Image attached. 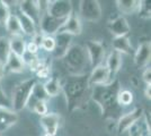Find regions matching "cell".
<instances>
[{
    "label": "cell",
    "mask_w": 151,
    "mask_h": 136,
    "mask_svg": "<svg viewBox=\"0 0 151 136\" xmlns=\"http://www.w3.org/2000/svg\"><path fill=\"white\" fill-rule=\"evenodd\" d=\"M17 18H18V22L19 24H20V28H22V32H24L25 34L27 35H34V34H36V25L34 24V22L31 20V18H28L26 15H24L23 13H20L19 12L17 15Z\"/></svg>",
    "instance_id": "603a6c76"
},
{
    "label": "cell",
    "mask_w": 151,
    "mask_h": 136,
    "mask_svg": "<svg viewBox=\"0 0 151 136\" xmlns=\"http://www.w3.org/2000/svg\"><path fill=\"white\" fill-rule=\"evenodd\" d=\"M43 136H52V135H50V134H47V133H44V135Z\"/></svg>",
    "instance_id": "60d3db41"
},
{
    "label": "cell",
    "mask_w": 151,
    "mask_h": 136,
    "mask_svg": "<svg viewBox=\"0 0 151 136\" xmlns=\"http://www.w3.org/2000/svg\"><path fill=\"white\" fill-rule=\"evenodd\" d=\"M10 53L12 52H10L9 39L6 36H0V64L1 65H6Z\"/></svg>",
    "instance_id": "4316f807"
},
{
    "label": "cell",
    "mask_w": 151,
    "mask_h": 136,
    "mask_svg": "<svg viewBox=\"0 0 151 136\" xmlns=\"http://www.w3.org/2000/svg\"><path fill=\"white\" fill-rule=\"evenodd\" d=\"M133 93L130 90H122L117 94V103L120 107L130 105L133 102Z\"/></svg>",
    "instance_id": "83f0119b"
},
{
    "label": "cell",
    "mask_w": 151,
    "mask_h": 136,
    "mask_svg": "<svg viewBox=\"0 0 151 136\" xmlns=\"http://www.w3.org/2000/svg\"><path fill=\"white\" fill-rule=\"evenodd\" d=\"M40 124L45 130V133L52 136H55L61 124V117L54 112H47L46 115L41 117Z\"/></svg>",
    "instance_id": "4fadbf2b"
},
{
    "label": "cell",
    "mask_w": 151,
    "mask_h": 136,
    "mask_svg": "<svg viewBox=\"0 0 151 136\" xmlns=\"http://www.w3.org/2000/svg\"><path fill=\"white\" fill-rule=\"evenodd\" d=\"M35 84H36V81L34 78H28L15 86V89L13 90V95L10 99L12 108L15 112H19L25 107H27V102L29 100L31 93Z\"/></svg>",
    "instance_id": "277c9868"
},
{
    "label": "cell",
    "mask_w": 151,
    "mask_h": 136,
    "mask_svg": "<svg viewBox=\"0 0 151 136\" xmlns=\"http://www.w3.org/2000/svg\"><path fill=\"white\" fill-rule=\"evenodd\" d=\"M83 48L87 52L89 64L93 68L103 64V60H104L105 55H106V49H105V45L103 42L89 40L86 42V45Z\"/></svg>",
    "instance_id": "5b68a950"
},
{
    "label": "cell",
    "mask_w": 151,
    "mask_h": 136,
    "mask_svg": "<svg viewBox=\"0 0 151 136\" xmlns=\"http://www.w3.org/2000/svg\"><path fill=\"white\" fill-rule=\"evenodd\" d=\"M0 107H4V108H10L12 107L10 99L7 97V94L5 93L1 85H0Z\"/></svg>",
    "instance_id": "d6a6232c"
},
{
    "label": "cell",
    "mask_w": 151,
    "mask_h": 136,
    "mask_svg": "<svg viewBox=\"0 0 151 136\" xmlns=\"http://www.w3.org/2000/svg\"><path fill=\"white\" fill-rule=\"evenodd\" d=\"M139 15L142 17V18H145V20H149L150 18V2L149 1H141V5H140V8H139Z\"/></svg>",
    "instance_id": "4dcf8cb0"
},
{
    "label": "cell",
    "mask_w": 151,
    "mask_h": 136,
    "mask_svg": "<svg viewBox=\"0 0 151 136\" xmlns=\"http://www.w3.org/2000/svg\"><path fill=\"white\" fill-rule=\"evenodd\" d=\"M79 14L87 22H98L101 17V7L97 0H81L79 2Z\"/></svg>",
    "instance_id": "8992f818"
},
{
    "label": "cell",
    "mask_w": 151,
    "mask_h": 136,
    "mask_svg": "<svg viewBox=\"0 0 151 136\" xmlns=\"http://www.w3.org/2000/svg\"><path fill=\"white\" fill-rule=\"evenodd\" d=\"M81 31H82L81 20L79 18V16H76L73 14H71L69 17L64 20L63 25L59 30L60 33H67V34H69L71 36H73V35H80Z\"/></svg>",
    "instance_id": "9a60e30c"
},
{
    "label": "cell",
    "mask_w": 151,
    "mask_h": 136,
    "mask_svg": "<svg viewBox=\"0 0 151 136\" xmlns=\"http://www.w3.org/2000/svg\"><path fill=\"white\" fill-rule=\"evenodd\" d=\"M117 8L124 15H131L139 12V8L141 5V1L137 0H117L116 1Z\"/></svg>",
    "instance_id": "44dd1931"
},
{
    "label": "cell",
    "mask_w": 151,
    "mask_h": 136,
    "mask_svg": "<svg viewBox=\"0 0 151 136\" xmlns=\"http://www.w3.org/2000/svg\"><path fill=\"white\" fill-rule=\"evenodd\" d=\"M9 45H10V52L18 56L20 58L24 57L26 53V42L22 35L17 36H10L9 38Z\"/></svg>",
    "instance_id": "d6986e66"
},
{
    "label": "cell",
    "mask_w": 151,
    "mask_h": 136,
    "mask_svg": "<svg viewBox=\"0 0 151 136\" xmlns=\"http://www.w3.org/2000/svg\"><path fill=\"white\" fill-rule=\"evenodd\" d=\"M47 100H49V97H47L46 93H45L43 85L36 83L35 86H34V89H33V91H32L29 100H28V102H27V105L32 109L36 102H40V101H45V102H46Z\"/></svg>",
    "instance_id": "7402d4cb"
},
{
    "label": "cell",
    "mask_w": 151,
    "mask_h": 136,
    "mask_svg": "<svg viewBox=\"0 0 151 136\" xmlns=\"http://www.w3.org/2000/svg\"><path fill=\"white\" fill-rule=\"evenodd\" d=\"M114 78H112L108 69L105 65H99L93 68L91 73L88 75V83L89 86H95V85H104L109 82H112Z\"/></svg>",
    "instance_id": "30bf717a"
},
{
    "label": "cell",
    "mask_w": 151,
    "mask_h": 136,
    "mask_svg": "<svg viewBox=\"0 0 151 136\" xmlns=\"http://www.w3.org/2000/svg\"><path fill=\"white\" fill-rule=\"evenodd\" d=\"M19 8H20V13L26 15L28 18H31L35 25L40 24L41 22V17H42V13L40 10V6H38V1H34V0H24L19 2Z\"/></svg>",
    "instance_id": "7c38bea8"
},
{
    "label": "cell",
    "mask_w": 151,
    "mask_h": 136,
    "mask_svg": "<svg viewBox=\"0 0 151 136\" xmlns=\"http://www.w3.org/2000/svg\"><path fill=\"white\" fill-rule=\"evenodd\" d=\"M113 50L119 53H125L130 55L132 52V44L130 42V39L127 36H120V38H114L112 41Z\"/></svg>",
    "instance_id": "ffe728a7"
},
{
    "label": "cell",
    "mask_w": 151,
    "mask_h": 136,
    "mask_svg": "<svg viewBox=\"0 0 151 136\" xmlns=\"http://www.w3.org/2000/svg\"><path fill=\"white\" fill-rule=\"evenodd\" d=\"M32 110L34 111L35 113H37L40 116H44L47 113V105H46V102L45 101H40V102H36L34 104V107L32 108Z\"/></svg>",
    "instance_id": "1f68e13d"
},
{
    "label": "cell",
    "mask_w": 151,
    "mask_h": 136,
    "mask_svg": "<svg viewBox=\"0 0 151 136\" xmlns=\"http://www.w3.org/2000/svg\"><path fill=\"white\" fill-rule=\"evenodd\" d=\"M10 16V9L5 1H0V25L5 26L7 20Z\"/></svg>",
    "instance_id": "f1b7e54d"
},
{
    "label": "cell",
    "mask_w": 151,
    "mask_h": 136,
    "mask_svg": "<svg viewBox=\"0 0 151 136\" xmlns=\"http://www.w3.org/2000/svg\"><path fill=\"white\" fill-rule=\"evenodd\" d=\"M91 87L88 83V74L70 75L61 84V92L67 99V107L70 111L80 108L90 97Z\"/></svg>",
    "instance_id": "6da1fadb"
},
{
    "label": "cell",
    "mask_w": 151,
    "mask_h": 136,
    "mask_svg": "<svg viewBox=\"0 0 151 136\" xmlns=\"http://www.w3.org/2000/svg\"><path fill=\"white\" fill-rule=\"evenodd\" d=\"M120 91V82L117 79H113L107 84L91 86L90 97L94 100L95 103L101 107L105 116L113 117V113H117L121 108L117 103V94Z\"/></svg>",
    "instance_id": "7a4b0ae2"
},
{
    "label": "cell",
    "mask_w": 151,
    "mask_h": 136,
    "mask_svg": "<svg viewBox=\"0 0 151 136\" xmlns=\"http://www.w3.org/2000/svg\"><path fill=\"white\" fill-rule=\"evenodd\" d=\"M43 38H44V35H43V34H41V33H36V34H34V35H33V40H32V41H33L34 43H36L38 47H41V43H42Z\"/></svg>",
    "instance_id": "74e56055"
},
{
    "label": "cell",
    "mask_w": 151,
    "mask_h": 136,
    "mask_svg": "<svg viewBox=\"0 0 151 136\" xmlns=\"http://www.w3.org/2000/svg\"><path fill=\"white\" fill-rule=\"evenodd\" d=\"M18 120V115L10 108L0 107V130H6Z\"/></svg>",
    "instance_id": "e0dca14e"
},
{
    "label": "cell",
    "mask_w": 151,
    "mask_h": 136,
    "mask_svg": "<svg viewBox=\"0 0 151 136\" xmlns=\"http://www.w3.org/2000/svg\"><path fill=\"white\" fill-rule=\"evenodd\" d=\"M65 20H59L53 16H51L50 14L45 13L42 15L41 17V22H40V26L42 33H44L45 35H50L53 36L54 34L59 32V30L61 28Z\"/></svg>",
    "instance_id": "9c48e42d"
},
{
    "label": "cell",
    "mask_w": 151,
    "mask_h": 136,
    "mask_svg": "<svg viewBox=\"0 0 151 136\" xmlns=\"http://www.w3.org/2000/svg\"><path fill=\"white\" fill-rule=\"evenodd\" d=\"M142 79L145 81V83L147 85H151V68L149 67H145V71L142 74Z\"/></svg>",
    "instance_id": "e575fe53"
},
{
    "label": "cell",
    "mask_w": 151,
    "mask_h": 136,
    "mask_svg": "<svg viewBox=\"0 0 151 136\" xmlns=\"http://www.w3.org/2000/svg\"><path fill=\"white\" fill-rule=\"evenodd\" d=\"M62 59L64 60V64L68 67L71 75L87 74V68L90 66V64L87 52L83 47L79 44L71 45Z\"/></svg>",
    "instance_id": "3957f363"
},
{
    "label": "cell",
    "mask_w": 151,
    "mask_h": 136,
    "mask_svg": "<svg viewBox=\"0 0 151 136\" xmlns=\"http://www.w3.org/2000/svg\"><path fill=\"white\" fill-rule=\"evenodd\" d=\"M41 48H43L45 51H47V52L54 51V48H55L54 36L44 35V38H43V40H42V43H41Z\"/></svg>",
    "instance_id": "f546056e"
},
{
    "label": "cell",
    "mask_w": 151,
    "mask_h": 136,
    "mask_svg": "<svg viewBox=\"0 0 151 136\" xmlns=\"http://www.w3.org/2000/svg\"><path fill=\"white\" fill-rule=\"evenodd\" d=\"M129 132H130V136H143V133L141 132V127H139L138 124L132 126Z\"/></svg>",
    "instance_id": "8d00e7d4"
},
{
    "label": "cell",
    "mask_w": 151,
    "mask_h": 136,
    "mask_svg": "<svg viewBox=\"0 0 151 136\" xmlns=\"http://www.w3.org/2000/svg\"><path fill=\"white\" fill-rule=\"evenodd\" d=\"M145 94L147 99H151V85H145Z\"/></svg>",
    "instance_id": "f35d334b"
},
{
    "label": "cell",
    "mask_w": 151,
    "mask_h": 136,
    "mask_svg": "<svg viewBox=\"0 0 151 136\" xmlns=\"http://www.w3.org/2000/svg\"><path fill=\"white\" fill-rule=\"evenodd\" d=\"M105 66H106V68L109 71L112 78H113V76L120 71L121 66H122V55L119 53V52L112 50V51L108 53V56H107L106 65Z\"/></svg>",
    "instance_id": "ac0fdd59"
},
{
    "label": "cell",
    "mask_w": 151,
    "mask_h": 136,
    "mask_svg": "<svg viewBox=\"0 0 151 136\" xmlns=\"http://www.w3.org/2000/svg\"><path fill=\"white\" fill-rule=\"evenodd\" d=\"M4 74H5V66L0 64V81H1V78L4 76Z\"/></svg>",
    "instance_id": "ab89813d"
},
{
    "label": "cell",
    "mask_w": 151,
    "mask_h": 136,
    "mask_svg": "<svg viewBox=\"0 0 151 136\" xmlns=\"http://www.w3.org/2000/svg\"><path fill=\"white\" fill-rule=\"evenodd\" d=\"M44 91L49 97H58L61 92V83L58 78H50L43 84Z\"/></svg>",
    "instance_id": "d4e9b609"
},
{
    "label": "cell",
    "mask_w": 151,
    "mask_h": 136,
    "mask_svg": "<svg viewBox=\"0 0 151 136\" xmlns=\"http://www.w3.org/2000/svg\"><path fill=\"white\" fill-rule=\"evenodd\" d=\"M54 41H55V48L53 55L55 58L62 59L67 51L69 50L71 47V42H72V36L67 34V33H57L54 36Z\"/></svg>",
    "instance_id": "5bb4252c"
},
{
    "label": "cell",
    "mask_w": 151,
    "mask_h": 136,
    "mask_svg": "<svg viewBox=\"0 0 151 136\" xmlns=\"http://www.w3.org/2000/svg\"><path fill=\"white\" fill-rule=\"evenodd\" d=\"M107 28L111 32V34L114 35V38L127 36V34L131 31L130 24L124 16H117L112 20H109Z\"/></svg>",
    "instance_id": "8fae6325"
},
{
    "label": "cell",
    "mask_w": 151,
    "mask_h": 136,
    "mask_svg": "<svg viewBox=\"0 0 151 136\" xmlns=\"http://www.w3.org/2000/svg\"><path fill=\"white\" fill-rule=\"evenodd\" d=\"M151 59V44L150 42H143L139 45L138 50L134 55V63L138 67H148Z\"/></svg>",
    "instance_id": "2e32d148"
},
{
    "label": "cell",
    "mask_w": 151,
    "mask_h": 136,
    "mask_svg": "<svg viewBox=\"0 0 151 136\" xmlns=\"http://www.w3.org/2000/svg\"><path fill=\"white\" fill-rule=\"evenodd\" d=\"M5 67L12 73H22L25 69V63H24L23 58H20L14 53H10Z\"/></svg>",
    "instance_id": "cb8c5ba5"
},
{
    "label": "cell",
    "mask_w": 151,
    "mask_h": 136,
    "mask_svg": "<svg viewBox=\"0 0 151 136\" xmlns=\"http://www.w3.org/2000/svg\"><path fill=\"white\" fill-rule=\"evenodd\" d=\"M46 13L59 20H67L72 14V2L69 0L49 1Z\"/></svg>",
    "instance_id": "52a82bcc"
},
{
    "label": "cell",
    "mask_w": 151,
    "mask_h": 136,
    "mask_svg": "<svg viewBox=\"0 0 151 136\" xmlns=\"http://www.w3.org/2000/svg\"><path fill=\"white\" fill-rule=\"evenodd\" d=\"M7 32L9 33L12 36H17V35H22V28H20V24L18 22V18L16 15L10 14L9 18L7 20L6 24H5Z\"/></svg>",
    "instance_id": "484cf974"
},
{
    "label": "cell",
    "mask_w": 151,
    "mask_h": 136,
    "mask_svg": "<svg viewBox=\"0 0 151 136\" xmlns=\"http://www.w3.org/2000/svg\"><path fill=\"white\" fill-rule=\"evenodd\" d=\"M38 49H40V47H38L36 43H34L33 41L28 42V43L26 44V52L32 55V56H35V55L37 53Z\"/></svg>",
    "instance_id": "836d02e7"
},
{
    "label": "cell",
    "mask_w": 151,
    "mask_h": 136,
    "mask_svg": "<svg viewBox=\"0 0 151 136\" xmlns=\"http://www.w3.org/2000/svg\"><path fill=\"white\" fill-rule=\"evenodd\" d=\"M143 115H145L143 109L138 107V108H134L130 112L121 116L117 121V132L124 133L126 130H129L132 126L138 124V121L143 117Z\"/></svg>",
    "instance_id": "ba28073f"
},
{
    "label": "cell",
    "mask_w": 151,
    "mask_h": 136,
    "mask_svg": "<svg viewBox=\"0 0 151 136\" xmlns=\"http://www.w3.org/2000/svg\"><path fill=\"white\" fill-rule=\"evenodd\" d=\"M36 75H37L38 78H42V79L49 78V76H50V68H49L47 66H45V67H43L42 69H40V71L36 73Z\"/></svg>",
    "instance_id": "d590c367"
}]
</instances>
